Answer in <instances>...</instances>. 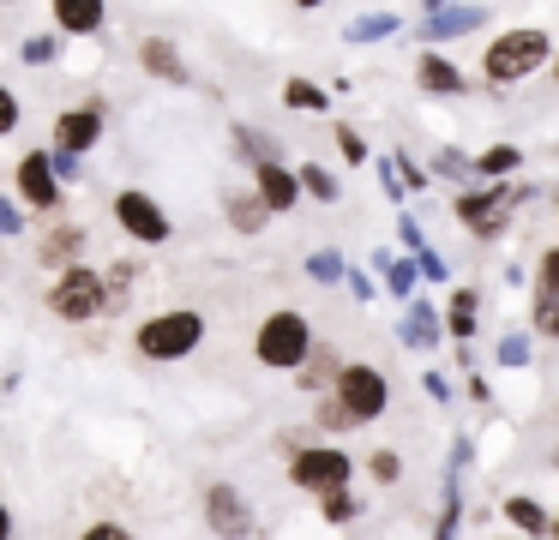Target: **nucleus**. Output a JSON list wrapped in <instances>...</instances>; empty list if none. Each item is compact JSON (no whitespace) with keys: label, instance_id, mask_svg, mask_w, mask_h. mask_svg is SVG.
Masks as SVG:
<instances>
[{"label":"nucleus","instance_id":"obj_5","mask_svg":"<svg viewBox=\"0 0 559 540\" xmlns=\"http://www.w3.org/2000/svg\"><path fill=\"white\" fill-rule=\"evenodd\" d=\"M49 312H55L61 324H91V319H103V271H91L85 259L61 264V271H55V283H49Z\"/></svg>","mask_w":559,"mask_h":540},{"label":"nucleus","instance_id":"obj_25","mask_svg":"<svg viewBox=\"0 0 559 540\" xmlns=\"http://www.w3.org/2000/svg\"><path fill=\"white\" fill-rule=\"evenodd\" d=\"M283 108H295V115H325L331 108V91L313 79H289L283 84Z\"/></svg>","mask_w":559,"mask_h":540},{"label":"nucleus","instance_id":"obj_14","mask_svg":"<svg viewBox=\"0 0 559 540\" xmlns=\"http://www.w3.org/2000/svg\"><path fill=\"white\" fill-rule=\"evenodd\" d=\"M61 36H97L109 24V0H49Z\"/></svg>","mask_w":559,"mask_h":540},{"label":"nucleus","instance_id":"obj_39","mask_svg":"<svg viewBox=\"0 0 559 540\" xmlns=\"http://www.w3.org/2000/svg\"><path fill=\"white\" fill-rule=\"evenodd\" d=\"M79 540H133V528H127V523H115V516H97V523H91Z\"/></svg>","mask_w":559,"mask_h":540},{"label":"nucleus","instance_id":"obj_17","mask_svg":"<svg viewBox=\"0 0 559 540\" xmlns=\"http://www.w3.org/2000/svg\"><path fill=\"white\" fill-rule=\"evenodd\" d=\"M415 84H421L427 96H463V91H469L463 67H451L445 55H421V60H415Z\"/></svg>","mask_w":559,"mask_h":540},{"label":"nucleus","instance_id":"obj_3","mask_svg":"<svg viewBox=\"0 0 559 540\" xmlns=\"http://www.w3.org/2000/svg\"><path fill=\"white\" fill-rule=\"evenodd\" d=\"M547 55H554V36L542 24H523V31H506L487 43L481 72H487V84H523L530 72L547 67Z\"/></svg>","mask_w":559,"mask_h":540},{"label":"nucleus","instance_id":"obj_20","mask_svg":"<svg viewBox=\"0 0 559 540\" xmlns=\"http://www.w3.org/2000/svg\"><path fill=\"white\" fill-rule=\"evenodd\" d=\"M139 67H145L151 79H163V84H187V60L175 55L163 36H145V43H139Z\"/></svg>","mask_w":559,"mask_h":540},{"label":"nucleus","instance_id":"obj_21","mask_svg":"<svg viewBox=\"0 0 559 540\" xmlns=\"http://www.w3.org/2000/svg\"><path fill=\"white\" fill-rule=\"evenodd\" d=\"M223 211H229V228H235V235H259V228L271 223V211L253 199V192H241V187H223Z\"/></svg>","mask_w":559,"mask_h":540},{"label":"nucleus","instance_id":"obj_8","mask_svg":"<svg viewBox=\"0 0 559 540\" xmlns=\"http://www.w3.org/2000/svg\"><path fill=\"white\" fill-rule=\"evenodd\" d=\"M205 528L217 540H253L259 535V516L247 504V492L235 480H211L205 487Z\"/></svg>","mask_w":559,"mask_h":540},{"label":"nucleus","instance_id":"obj_41","mask_svg":"<svg viewBox=\"0 0 559 540\" xmlns=\"http://www.w3.org/2000/svg\"><path fill=\"white\" fill-rule=\"evenodd\" d=\"M433 168H439L445 180H463V175H469V156H463V151H439Z\"/></svg>","mask_w":559,"mask_h":540},{"label":"nucleus","instance_id":"obj_9","mask_svg":"<svg viewBox=\"0 0 559 540\" xmlns=\"http://www.w3.org/2000/svg\"><path fill=\"white\" fill-rule=\"evenodd\" d=\"M115 223L127 228V240H139V247H163V240L175 235V223H169V211H163L151 192H139V187H121L115 192Z\"/></svg>","mask_w":559,"mask_h":540},{"label":"nucleus","instance_id":"obj_7","mask_svg":"<svg viewBox=\"0 0 559 540\" xmlns=\"http://www.w3.org/2000/svg\"><path fill=\"white\" fill-rule=\"evenodd\" d=\"M289 480L301 492H337V487H349L355 480V456L343 451V444H295L289 451Z\"/></svg>","mask_w":559,"mask_h":540},{"label":"nucleus","instance_id":"obj_42","mask_svg":"<svg viewBox=\"0 0 559 540\" xmlns=\"http://www.w3.org/2000/svg\"><path fill=\"white\" fill-rule=\"evenodd\" d=\"M535 288H559V252L554 247L542 252V264H535Z\"/></svg>","mask_w":559,"mask_h":540},{"label":"nucleus","instance_id":"obj_48","mask_svg":"<svg viewBox=\"0 0 559 540\" xmlns=\"http://www.w3.org/2000/svg\"><path fill=\"white\" fill-rule=\"evenodd\" d=\"M415 7H427V12H433V7H445V0H415Z\"/></svg>","mask_w":559,"mask_h":540},{"label":"nucleus","instance_id":"obj_30","mask_svg":"<svg viewBox=\"0 0 559 540\" xmlns=\"http://www.w3.org/2000/svg\"><path fill=\"white\" fill-rule=\"evenodd\" d=\"M530 331H535V336H559V288H535Z\"/></svg>","mask_w":559,"mask_h":540},{"label":"nucleus","instance_id":"obj_15","mask_svg":"<svg viewBox=\"0 0 559 540\" xmlns=\"http://www.w3.org/2000/svg\"><path fill=\"white\" fill-rule=\"evenodd\" d=\"M499 516H506L523 540H547V535H554V511H547L542 499H530V492H511V499L499 504Z\"/></svg>","mask_w":559,"mask_h":540},{"label":"nucleus","instance_id":"obj_34","mask_svg":"<svg viewBox=\"0 0 559 540\" xmlns=\"http://www.w3.org/2000/svg\"><path fill=\"white\" fill-rule=\"evenodd\" d=\"M367 475H373V487H397V480H403V456L397 451H373V456H367Z\"/></svg>","mask_w":559,"mask_h":540},{"label":"nucleus","instance_id":"obj_31","mask_svg":"<svg viewBox=\"0 0 559 540\" xmlns=\"http://www.w3.org/2000/svg\"><path fill=\"white\" fill-rule=\"evenodd\" d=\"M343 271H349V264H343V252L337 247H319V252H307V276H313V283H343Z\"/></svg>","mask_w":559,"mask_h":540},{"label":"nucleus","instance_id":"obj_2","mask_svg":"<svg viewBox=\"0 0 559 540\" xmlns=\"http://www.w3.org/2000/svg\"><path fill=\"white\" fill-rule=\"evenodd\" d=\"M523 199H530V187H511V180H481V187H463L457 199H451V211H457V223L469 228L475 240H499L511 228V216H518Z\"/></svg>","mask_w":559,"mask_h":540},{"label":"nucleus","instance_id":"obj_1","mask_svg":"<svg viewBox=\"0 0 559 540\" xmlns=\"http://www.w3.org/2000/svg\"><path fill=\"white\" fill-rule=\"evenodd\" d=\"M199 343H205V312H193V307L151 312V319L133 331L139 360H157V367H169V360H187Z\"/></svg>","mask_w":559,"mask_h":540},{"label":"nucleus","instance_id":"obj_22","mask_svg":"<svg viewBox=\"0 0 559 540\" xmlns=\"http://www.w3.org/2000/svg\"><path fill=\"white\" fill-rule=\"evenodd\" d=\"M337 367H343L337 348H331V343H313V348H307V360L295 367V372H301L295 384H301V391H331V372H337Z\"/></svg>","mask_w":559,"mask_h":540},{"label":"nucleus","instance_id":"obj_40","mask_svg":"<svg viewBox=\"0 0 559 540\" xmlns=\"http://www.w3.org/2000/svg\"><path fill=\"white\" fill-rule=\"evenodd\" d=\"M13 132H19V96L0 84V139H13Z\"/></svg>","mask_w":559,"mask_h":540},{"label":"nucleus","instance_id":"obj_45","mask_svg":"<svg viewBox=\"0 0 559 540\" xmlns=\"http://www.w3.org/2000/svg\"><path fill=\"white\" fill-rule=\"evenodd\" d=\"M427 396H433V403H451V384L439 379V372H427Z\"/></svg>","mask_w":559,"mask_h":540},{"label":"nucleus","instance_id":"obj_11","mask_svg":"<svg viewBox=\"0 0 559 540\" xmlns=\"http://www.w3.org/2000/svg\"><path fill=\"white\" fill-rule=\"evenodd\" d=\"M103 144V103H85V108H61L55 115V151H97Z\"/></svg>","mask_w":559,"mask_h":540},{"label":"nucleus","instance_id":"obj_49","mask_svg":"<svg viewBox=\"0 0 559 540\" xmlns=\"http://www.w3.org/2000/svg\"><path fill=\"white\" fill-rule=\"evenodd\" d=\"M506 540H511V535H506ZM518 540H523V535H518Z\"/></svg>","mask_w":559,"mask_h":540},{"label":"nucleus","instance_id":"obj_38","mask_svg":"<svg viewBox=\"0 0 559 540\" xmlns=\"http://www.w3.org/2000/svg\"><path fill=\"white\" fill-rule=\"evenodd\" d=\"M337 151H343V163H355V168L367 163V139L355 127H337Z\"/></svg>","mask_w":559,"mask_h":540},{"label":"nucleus","instance_id":"obj_24","mask_svg":"<svg viewBox=\"0 0 559 540\" xmlns=\"http://www.w3.org/2000/svg\"><path fill=\"white\" fill-rule=\"evenodd\" d=\"M295 187H301V199H319V204H337L343 199V180L331 175V168H319V163L295 168Z\"/></svg>","mask_w":559,"mask_h":540},{"label":"nucleus","instance_id":"obj_27","mask_svg":"<svg viewBox=\"0 0 559 540\" xmlns=\"http://www.w3.org/2000/svg\"><path fill=\"white\" fill-rule=\"evenodd\" d=\"M355 516H361V499H355L349 487H337V492H319V523H331V528H349Z\"/></svg>","mask_w":559,"mask_h":540},{"label":"nucleus","instance_id":"obj_18","mask_svg":"<svg viewBox=\"0 0 559 540\" xmlns=\"http://www.w3.org/2000/svg\"><path fill=\"white\" fill-rule=\"evenodd\" d=\"M439 336H445V331H439V312L427 307V300L409 295V312H403V324H397V343L403 348H433Z\"/></svg>","mask_w":559,"mask_h":540},{"label":"nucleus","instance_id":"obj_37","mask_svg":"<svg viewBox=\"0 0 559 540\" xmlns=\"http://www.w3.org/2000/svg\"><path fill=\"white\" fill-rule=\"evenodd\" d=\"M49 168H55V180H61V187H73V180H85V163H79L73 151H49Z\"/></svg>","mask_w":559,"mask_h":540},{"label":"nucleus","instance_id":"obj_29","mask_svg":"<svg viewBox=\"0 0 559 540\" xmlns=\"http://www.w3.org/2000/svg\"><path fill=\"white\" fill-rule=\"evenodd\" d=\"M235 156H241V163H271V156H283V151H277V139H265L259 127H235Z\"/></svg>","mask_w":559,"mask_h":540},{"label":"nucleus","instance_id":"obj_23","mask_svg":"<svg viewBox=\"0 0 559 540\" xmlns=\"http://www.w3.org/2000/svg\"><path fill=\"white\" fill-rule=\"evenodd\" d=\"M518 168H523L518 144H487L481 156H469V175H481V180H506V175H518Z\"/></svg>","mask_w":559,"mask_h":540},{"label":"nucleus","instance_id":"obj_43","mask_svg":"<svg viewBox=\"0 0 559 540\" xmlns=\"http://www.w3.org/2000/svg\"><path fill=\"white\" fill-rule=\"evenodd\" d=\"M343 276H349V295H355V300H361V307H367V300H373V295H379V288H373V283H367V276H361V271H343Z\"/></svg>","mask_w":559,"mask_h":540},{"label":"nucleus","instance_id":"obj_36","mask_svg":"<svg viewBox=\"0 0 559 540\" xmlns=\"http://www.w3.org/2000/svg\"><path fill=\"white\" fill-rule=\"evenodd\" d=\"M25 228H31L25 204H19V199H0V240H19Z\"/></svg>","mask_w":559,"mask_h":540},{"label":"nucleus","instance_id":"obj_12","mask_svg":"<svg viewBox=\"0 0 559 540\" xmlns=\"http://www.w3.org/2000/svg\"><path fill=\"white\" fill-rule=\"evenodd\" d=\"M253 199L265 204L271 216H283V211H295V204H301L295 168H283V156H271V163H253Z\"/></svg>","mask_w":559,"mask_h":540},{"label":"nucleus","instance_id":"obj_44","mask_svg":"<svg viewBox=\"0 0 559 540\" xmlns=\"http://www.w3.org/2000/svg\"><path fill=\"white\" fill-rule=\"evenodd\" d=\"M397 235H403V247H409V252H415V247H421V240H427L421 228H415V216H403V223H397Z\"/></svg>","mask_w":559,"mask_h":540},{"label":"nucleus","instance_id":"obj_33","mask_svg":"<svg viewBox=\"0 0 559 540\" xmlns=\"http://www.w3.org/2000/svg\"><path fill=\"white\" fill-rule=\"evenodd\" d=\"M61 43L67 36H25V43H19V60H25V67H49V60L61 55Z\"/></svg>","mask_w":559,"mask_h":540},{"label":"nucleus","instance_id":"obj_35","mask_svg":"<svg viewBox=\"0 0 559 540\" xmlns=\"http://www.w3.org/2000/svg\"><path fill=\"white\" fill-rule=\"evenodd\" d=\"M493 355H499V367H506V372H511V367H530V336H523V331H506Z\"/></svg>","mask_w":559,"mask_h":540},{"label":"nucleus","instance_id":"obj_6","mask_svg":"<svg viewBox=\"0 0 559 540\" xmlns=\"http://www.w3.org/2000/svg\"><path fill=\"white\" fill-rule=\"evenodd\" d=\"M331 396L367 427V420H379L391 408V379H385V367H373V360H343V367L331 372Z\"/></svg>","mask_w":559,"mask_h":540},{"label":"nucleus","instance_id":"obj_28","mask_svg":"<svg viewBox=\"0 0 559 540\" xmlns=\"http://www.w3.org/2000/svg\"><path fill=\"white\" fill-rule=\"evenodd\" d=\"M355 427H361V420H355L331 391H319V403H313V432H355Z\"/></svg>","mask_w":559,"mask_h":540},{"label":"nucleus","instance_id":"obj_19","mask_svg":"<svg viewBox=\"0 0 559 540\" xmlns=\"http://www.w3.org/2000/svg\"><path fill=\"white\" fill-rule=\"evenodd\" d=\"M475 319H481V295H475V288H457V295L445 300V319H439V331L457 336V343H469V336L481 331Z\"/></svg>","mask_w":559,"mask_h":540},{"label":"nucleus","instance_id":"obj_16","mask_svg":"<svg viewBox=\"0 0 559 540\" xmlns=\"http://www.w3.org/2000/svg\"><path fill=\"white\" fill-rule=\"evenodd\" d=\"M85 259V228L79 223H49V235L37 240V264L43 271H61V264Z\"/></svg>","mask_w":559,"mask_h":540},{"label":"nucleus","instance_id":"obj_26","mask_svg":"<svg viewBox=\"0 0 559 540\" xmlns=\"http://www.w3.org/2000/svg\"><path fill=\"white\" fill-rule=\"evenodd\" d=\"M403 31V19L397 12H361V19H349V43H385V36H397Z\"/></svg>","mask_w":559,"mask_h":540},{"label":"nucleus","instance_id":"obj_32","mask_svg":"<svg viewBox=\"0 0 559 540\" xmlns=\"http://www.w3.org/2000/svg\"><path fill=\"white\" fill-rule=\"evenodd\" d=\"M379 271H385V288L397 300L415 295V259H391V252H385V259H379Z\"/></svg>","mask_w":559,"mask_h":540},{"label":"nucleus","instance_id":"obj_47","mask_svg":"<svg viewBox=\"0 0 559 540\" xmlns=\"http://www.w3.org/2000/svg\"><path fill=\"white\" fill-rule=\"evenodd\" d=\"M295 7H301V12H313V7H325V0H295Z\"/></svg>","mask_w":559,"mask_h":540},{"label":"nucleus","instance_id":"obj_10","mask_svg":"<svg viewBox=\"0 0 559 540\" xmlns=\"http://www.w3.org/2000/svg\"><path fill=\"white\" fill-rule=\"evenodd\" d=\"M13 187H19V204H31L37 216H55L67 204V187L55 180V168H49V151H25L13 163Z\"/></svg>","mask_w":559,"mask_h":540},{"label":"nucleus","instance_id":"obj_46","mask_svg":"<svg viewBox=\"0 0 559 540\" xmlns=\"http://www.w3.org/2000/svg\"><path fill=\"white\" fill-rule=\"evenodd\" d=\"M0 540H13V511L0 504Z\"/></svg>","mask_w":559,"mask_h":540},{"label":"nucleus","instance_id":"obj_13","mask_svg":"<svg viewBox=\"0 0 559 540\" xmlns=\"http://www.w3.org/2000/svg\"><path fill=\"white\" fill-rule=\"evenodd\" d=\"M481 24H487V7H457V0H445V7H433L415 24V36H421V43H451V36L481 31Z\"/></svg>","mask_w":559,"mask_h":540},{"label":"nucleus","instance_id":"obj_4","mask_svg":"<svg viewBox=\"0 0 559 540\" xmlns=\"http://www.w3.org/2000/svg\"><path fill=\"white\" fill-rule=\"evenodd\" d=\"M307 348H313V319L295 312V307H277L265 324H259V336H253L259 367H271V372H295L307 360Z\"/></svg>","mask_w":559,"mask_h":540}]
</instances>
